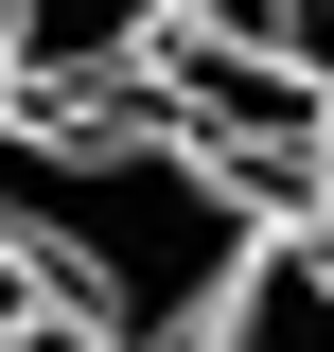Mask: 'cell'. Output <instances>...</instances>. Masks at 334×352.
Masks as SVG:
<instances>
[{
	"instance_id": "6da1fadb",
	"label": "cell",
	"mask_w": 334,
	"mask_h": 352,
	"mask_svg": "<svg viewBox=\"0 0 334 352\" xmlns=\"http://www.w3.org/2000/svg\"><path fill=\"white\" fill-rule=\"evenodd\" d=\"M247 229L264 212L194 141H159L124 88H71V106H18V88H0V247L106 352H176L211 317V282L247 264Z\"/></svg>"
},
{
	"instance_id": "7a4b0ae2",
	"label": "cell",
	"mask_w": 334,
	"mask_h": 352,
	"mask_svg": "<svg viewBox=\"0 0 334 352\" xmlns=\"http://www.w3.org/2000/svg\"><path fill=\"white\" fill-rule=\"evenodd\" d=\"M124 106L159 141H194L247 212H299V159H317V124H334V71H299L282 36H229V18H176L124 71Z\"/></svg>"
},
{
	"instance_id": "3957f363",
	"label": "cell",
	"mask_w": 334,
	"mask_h": 352,
	"mask_svg": "<svg viewBox=\"0 0 334 352\" xmlns=\"http://www.w3.org/2000/svg\"><path fill=\"white\" fill-rule=\"evenodd\" d=\"M194 0H0V88L18 106H71V88H124Z\"/></svg>"
},
{
	"instance_id": "277c9868",
	"label": "cell",
	"mask_w": 334,
	"mask_h": 352,
	"mask_svg": "<svg viewBox=\"0 0 334 352\" xmlns=\"http://www.w3.org/2000/svg\"><path fill=\"white\" fill-rule=\"evenodd\" d=\"M176 352H334V247L264 212V229H247V264L211 282V317H194Z\"/></svg>"
},
{
	"instance_id": "5b68a950",
	"label": "cell",
	"mask_w": 334,
	"mask_h": 352,
	"mask_svg": "<svg viewBox=\"0 0 334 352\" xmlns=\"http://www.w3.org/2000/svg\"><path fill=\"white\" fill-rule=\"evenodd\" d=\"M0 352H106V335H88L71 300H18V317H0Z\"/></svg>"
},
{
	"instance_id": "8992f818",
	"label": "cell",
	"mask_w": 334,
	"mask_h": 352,
	"mask_svg": "<svg viewBox=\"0 0 334 352\" xmlns=\"http://www.w3.org/2000/svg\"><path fill=\"white\" fill-rule=\"evenodd\" d=\"M282 229H317V247H334V124H317V159H299V212Z\"/></svg>"
},
{
	"instance_id": "52a82bcc",
	"label": "cell",
	"mask_w": 334,
	"mask_h": 352,
	"mask_svg": "<svg viewBox=\"0 0 334 352\" xmlns=\"http://www.w3.org/2000/svg\"><path fill=\"white\" fill-rule=\"evenodd\" d=\"M282 53H299V71H334V0H282Z\"/></svg>"
},
{
	"instance_id": "ba28073f",
	"label": "cell",
	"mask_w": 334,
	"mask_h": 352,
	"mask_svg": "<svg viewBox=\"0 0 334 352\" xmlns=\"http://www.w3.org/2000/svg\"><path fill=\"white\" fill-rule=\"evenodd\" d=\"M18 300H36V282H18V247H0V317H18Z\"/></svg>"
}]
</instances>
